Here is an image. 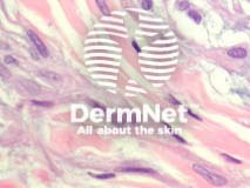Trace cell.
<instances>
[{
    "mask_svg": "<svg viewBox=\"0 0 250 188\" xmlns=\"http://www.w3.org/2000/svg\"><path fill=\"white\" fill-rule=\"evenodd\" d=\"M89 175L93 176V178L101 179V180H103V179H112V178H114V176H115L114 173H107V174H93V173H89Z\"/></svg>",
    "mask_w": 250,
    "mask_h": 188,
    "instance_id": "7",
    "label": "cell"
},
{
    "mask_svg": "<svg viewBox=\"0 0 250 188\" xmlns=\"http://www.w3.org/2000/svg\"><path fill=\"white\" fill-rule=\"evenodd\" d=\"M193 169L197 174H200L201 176H203L205 180H207L208 182H210L211 185H214V186H224V185H227V179L224 178V176L215 174V173L208 171L207 168H204L201 165H196V163L193 165Z\"/></svg>",
    "mask_w": 250,
    "mask_h": 188,
    "instance_id": "1",
    "label": "cell"
},
{
    "mask_svg": "<svg viewBox=\"0 0 250 188\" xmlns=\"http://www.w3.org/2000/svg\"><path fill=\"white\" fill-rule=\"evenodd\" d=\"M34 105H37V106H42V107H49V106H52V102H45V101H35V100H33L32 101Z\"/></svg>",
    "mask_w": 250,
    "mask_h": 188,
    "instance_id": "10",
    "label": "cell"
},
{
    "mask_svg": "<svg viewBox=\"0 0 250 188\" xmlns=\"http://www.w3.org/2000/svg\"><path fill=\"white\" fill-rule=\"evenodd\" d=\"M133 46H134V47H135V50H136V51H137V52H140V47H139V46H137V43H136V42H135V41H133Z\"/></svg>",
    "mask_w": 250,
    "mask_h": 188,
    "instance_id": "14",
    "label": "cell"
},
{
    "mask_svg": "<svg viewBox=\"0 0 250 188\" xmlns=\"http://www.w3.org/2000/svg\"><path fill=\"white\" fill-rule=\"evenodd\" d=\"M188 15L195 21V23H197V24L201 23V19H202V18H201V15H200L197 12H195V11H189V12H188Z\"/></svg>",
    "mask_w": 250,
    "mask_h": 188,
    "instance_id": "8",
    "label": "cell"
},
{
    "mask_svg": "<svg viewBox=\"0 0 250 188\" xmlns=\"http://www.w3.org/2000/svg\"><path fill=\"white\" fill-rule=\"evenodd\" d=\"M222 157H223V158H225V159H228V161H230V162L241 163V161H240V160H237V159H235V158H231V157H229V155H228V154H222Z\"/></svg>",
    "mask_w": 250,
    "mask_h": 188,
    "instance_id": "12",
    "label": "cell"
},
{
    "mask_svg": "<svg viewBox=\"0 0 250 188\" xmlns=\"http://www.w3.org/2000/svg\"><path fill=\"white\" fill-rule=\"evenodd\" d=\"M228 55L235 59H243L247 57V51L242 47H235L228 51Z\"/></svg>",
    "mask_w": 250,
    "mask_h": 188,
    "instance_id": "4",
    "label": "cell"
},
{
    "mask_svg": "<svg viewBox=\"0 0 250 188\" xmlns=\"http://www.w3.org/2000/svg\"><path fill=\"white\" fill-rule=\"evenodd\" d=\"M119 171L122 172H134V173H146V174H155V172L150 168H136V167H129V168H121Z\"/></svg>",
    "mask_w": 250,
    "mask_h": 188,
    "instance_id": "5",
    "label": "cell"
},
{
    "mask_svg": "<svg viewBox=\"0 0 250 188\" xmlns=\"http://www.w3.org/2000/svg\"><path fill=\"white\" fill-rule=\"evenodd\" d=\"M28 37H29V39L32 40V42L34 43V46H35V48L38 50V52L42 55L43 58H47V57H48V51H47V47L45 46V43L42 42V40L35 34L34 32H32V31L28 32Z\"/></svg>",
    "mask_w": 250,
    "mask_h": 188,
    "instance_id": "2",
    "label": "cell"
},
{
    "mask_svg": "<svg viewBox=\"0 0 250 188\" xmlns=\"http://www.w3.org/2000/svg\"><path fill=\"white\" fill-rule=\"evenodd\" d=\"M40 76L46 80L47 82L52 84V85H58V84H61L62 79L61 76L54 72H51V71H40Z\"/></svg>",
    "mask_w": 250,
    "mask_h": 188,
    "instance_id": "3",
    "label": "cell"
},
{
    "mask_svg": "<svg viewBox=\"0 0 250 188\" xmlns=\"http://www.w3.org/2000/svg\"><path fill=\"white\" fill-rule=\"evenodd\" d=\"M95 1H96V5L99 6V8L101 9V12L103 14H109V9H108V6H107L105 0H95Z\"/></svg>",
    "mask_w": 250,
    "mask_h": 188,
    "instance_id": "6",
    "label": "cell"
},
{
    "mask_svg": "<svg viewBox=\"0 0 250 188\" xmlns=\"http://www.w3.org/2000/svg\"><path fill=\"white\" fill-rule=\"evenodd\" d=\"M189 7V4L186 1V0H181V1L179 3V8L180 9H187Z\"/></svg>",
    "mask_w": 250,
    "mask_h": 188,
    "instance_id": "11",
    "label": "cell"
},
{
    "mask_svg": "<svg viewBox=\"0 0 250 188\" xmlns=\"http://www.w3.org/2000/svg\"><path fill=\"white\" fill-rule=\"evenodd\" d=\"M153 6V3H151V0H142V7L143 9L146 11H149Z\"/></svg>",
    "mask_w": 250,
    "mask_h": 188,
    "instance_id": "9",
    "label": "cell"
},
{
    "mask_svg": "<svg viewBox=\"0 0 250 188\" xmlns=\"http://www.w3.org/2000/svg\"><path fill=\"white\" fill-rule=\"evenodd\" d=\"M4 61H5V64H17V60L13 58V57H5V59H4Z\"/></svg>",
    "mask_w": 250,
    "mask_h": 188,
    "instance_id": "13",
    "label": "cell"
}]
</instances>
